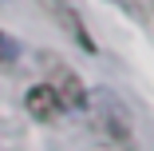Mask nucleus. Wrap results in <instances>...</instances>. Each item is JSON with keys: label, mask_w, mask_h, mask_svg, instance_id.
Returning <instances> with one entry per match:
<instances>
[{"label": "nucleus", "mask_w": 154, "mask_h": 151, "mask_svg": "<svg viewBox=\"0 0 154 151\" xmlns=\"http://www.w3.org/2000/svg\"><path fill=\"white\" fill-rule=\"evenodd\" d=\"M48 87H51V92L59 96V103H63V111L67 107H83L87 103V92H83V84L63 68V64H59V68H51V80H48Z\"/></svg>", "instance_id": "obj_2"}, {"label": "nucleus", "mask_w": 154, "mask_h": 151, "mask_svg": "<svg viewBox=\"0 0 154 151\" xmlns=\"http://www.w3.org/2000/svg\"><path fill=\"white\" fill-rule=\"evenodd\" d=\"M24 107L32 119H40V123H51V119H59V111H63V103H59V96L51 92L48 84H36V87H28V96H24Z\"/></svg>", "instance_id": "obj_1"}, {"label": "nucleus", "mask_w": 154, "mask_h": 151, "mask_svg": "<svg viewBox=\"0 0 154 151\" xmlns=\"http://www.w3.org/2000/svg\"><path fill=\"white\" fill-rule=\"evenodd\" d=\"M20 56V48H16V40L8 36V32H0V68H8L12 60Z\"/></svg>", "instance_id": "obj_4"}, {"label": "nucleus", "mask_w": 154, "mask_h": 151, "mask_svg": "<svg viewBox=\"0 0 154 151\" xmlns=\"http://www.w3.org/2000/svg\"><path fill=\"white\" fill-rule=\"evenodd\" d=\"M48 4H51V16H55L59 24H63L67 32L75 36V40H79V48H87V52H95V44H91V36H87V28L79 24V16H75V12H67V8H63V0H59V4H55V0H48Z\"/></svg>", "instance_id": "obj_3"}]
</instances>
